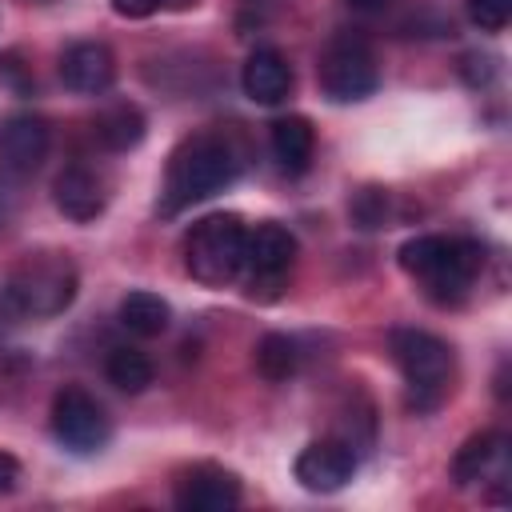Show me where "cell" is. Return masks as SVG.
I'll return each instance as SVG.
<instances>
[{
    "label": "cell",
    "mask_w": 512,
    "mask_h": 512,
    "mask_svg": "<svg viewBox=\"0 0 512 512\" xmlns=\"http://www.w3.org/2000/svg\"><path fill=\"white\" fill-rule=\"evenodd\" d=\"M240 176V152L228 136L220 132H196L176 144L168 156L164 188H160V212L176 216L216 192H224Z\"/></svg>",
    "instance_id": "cell-1"
},
{
    "label": "cell",
    "mask_w": 512,
    "mask_h": 512,
    "mask_svg": "<svg viewBox=\"0 0 512 512\" xmlns=\"http://www.w3.org/2000/svg\"><path fill=\"white\" fill-rule=\"evenodd\" d=\"M400 268L436 304H456L472 292L484 268V244L468 236H412L400 248Z\"/></svg>",
    "instance_id": "cell-2"
},
{
    "label": "cell",
    "mask_w": 512,
    "mask_h": 512,
    "mask_svg": "<svg viewBox=\"0 0 512 512\" xmlns=\"http://www.w3.org/2000/svg\"><path fill=\"white\" fill-rule=\"evenodd\" d=\"M388 348H392V360H396V368L404 376L408 408H416V412L440 408L448 400L452 376H456L452 348L440 336L424 332V328H392Z\"/></svg>",
    "instance_id": "cell-3"
},
{
    "label": "cell",
    "mask_w": 512,
    "mask_h": 512,
    "mask_svg": "<svg viewBox=\"0 0 512 512\" xmlns=\"http://www.w3.org/2000/svg\"><path fill=\"white\" fill-rule=\"evenodd\" d=\"M244 220L236 212H212L196 220L184 236V268L204 288H224L240 276L244 260Z\"/></svg>",
    "instance_id": "cell-4"
},
{
    "label": "cell",
    "mask_w": 512,
    "mask_h": 512,
    "mask_svg": "<svg viewBox=\"0 0 512 512\" xmlns=\"http://www.w3.org/2000/svg\"><path fill=\"white\" fill-rule=\"evenodd\" d=\"M80 288V272L64 252H32L8 276V300L24 316H60Z\"/></svg>",
    "instance_id": "cell-5"
},
{
    "label": "cell",
    "mask_w": 512,
    "mask_h": 512,
    "mask_svg": "<svg viewBox=\"0 0 512 512\" xmlns=\"http://www.w3.org/2000/svg\"><path fill=\"white\" fill-rule=\"evenodd\" d=\"M316 80L332 104H356L372 96L380 88V64H376L372 44L360 32H348V28L336 32L320 52Z\"/></svg>",
    "instance_id": "cell-6"
},
{
    "label": "cell",
    "mask_w": 512,
    "mask_h": 512,
    "mask_svg": "<svg viewBox=\"0 0 512 512\" xmlns=\"http://www.w3.org/2000/svg\"><path fill=\"white\" fill-rule=\"evenodd\" d=\"M296 268V236L284 224H256L244 236V260H240V276L252 300H276Z\"/></svg>",
    "instance_id": "cell-7"
},
{
    "label": "cell",
    "mask_w": 512,
    "mask_h": 512,
    "mask_svg": "<svg viewBox=\"0 0 512 512\" xmlns=\"http://www.w3.org/2000/svg\"><path fill=\"white\" fill-rule=\"evenodd\" d=\"M48 424H52L56 444H64V448L76 452V456L100 452V448L108 444V436H112V424H108L104 404H100L92 392L76 388V384L60 388V392L52 396Z\"/></svg>",
    "instance_id": "cell-8"
},
{
    "label": "cell",
    "mask_w": 512,
    "mask_h": 512,
    "mask_svg": "<svg viewBox=\"0 0 512 512\" xmlns=\"http://www.w3.org/2000/svg\"><path fill=\"white\" fill-rule=\"evenodd\" d=\"M240 500V476L220 464H192L172 484V504L180 512H232Z\"/></svg>",
    "instance_id": "cell-9"
},
{
    "label": "cell",
    "mask_w": 512,
    "mask_h": 512,
    "mask_svg": "<svg viewBox=\"0 0 512 512\" xmlns=\"http://www.w3.org/2000/svg\"><path fill=\"white\" fill-rule=\"evenodd\" d=\"M508 468H512V440L504 432H476L452 456V480H456V488L508 484Z\"/></svg>",
    "instance_id": "cell-10"
},
{
    "label": "cell",
    "mask_w": 512,
    "mask_h": 512,
    "mask_svg": "<svg viewBox=\"0 0 512 512\" xmlns=\"http://www.w3.org/2000/svg\"><path fill=\"white\" fill-rule=\"evenodd\" d=\"M300 488L308 492H340L352 476H356V448L348 440H336V436H324V440H312L308 448H300L296 464H292Z\"/></svg>",
    "instance_id": "cell-11"
},
{
    "label": "cell",
    "mask_w": 512,
    "mask_h": 512,
    "mask_svg": "<svg viewBox=\"0 0 512 512\" xmlns=\"http://www.w3.org/2000/svg\"><path fill=\"white\" fill-rule=\"evenodd\" d=\"M60 80L80 96H100L116 80V56L100 40H76L60 56Z\"/></svg>",
    "instance_id": "cell-12"
},
{
    "label": "cell",
    "mask_w": 512,
    "mask_h": 512,
    "mask_svg": "<svg viewBox=\"0 0 512 512\" xmlns=\"http://www.w3.org/2000/svg\"><path fill=\"white\" fill-rule=\"evenodd\" d=\"M48 156V124L36 112H12L0 120V164L8 172H36Z\"/></svg>",
    "instance_id": "cell-13"
},
{
    "label": "cell",
    "mask_w": 512,
    "mask_h": 512,
    "mask_svg": "<svg viewBox=\"0 0 512 512\" xmlns=\"http://www.w3.org/2000/svg\"><path fill=\"white\" fill-rule=\"evenodd\" d=\"M52 200H56V208H60L68 220L88 224V220H96V216L104 212L108 188H104V180H100L88 164H68V168H60V176L52 180Z\"/></svg>",
    "instance_id": "cell-14"
},
{
    "label": "cell",
    "mask_w": 512,
    "mask_h": 512,
    "mask_svg": "<svg viewBox=\"0 0 512 512\" xmlns=\"http://www.w3.org/2000/svg\"><path fill=\"white\" fill-rule=\"evenodd\" d=\"M292 64L276 48H256L240 68V88L256 104H284L292 96Z\"/></svg>",
    "instance_id": "cell-15"
},
{
    "label": "cell",
    "mask_w": 512,
    "mask_h": 512,
    "mask_svg": "<svg viewBox=\"0 0 512 512\" xmlns=\"http://www.w3.org/2000/svg\"><path fill=\"white\" fill-rule=\"evenodd\" d=\"M268 144H272V156L280 164V172L288 176H304L308 164H312V152H316V132H312V120L308 116H276L272 120V132H268Z\"/></svg>",
    "instance_id": "cell-16"
},
{
    "label": "cell",
    "mask_w": 512,
    "mask_h": 512,
    "mask_svg": "<svg viewBox=\"0 0 512 512\" xmlns=\"http://www.w3.org/2000/svg\"><path fill=\"white\" fill-rule=\"evenodd\" d=\"M92 132H96V140L108 148V152H128V148H136L140 140H144V132H148V120H144V112L136 108V104H108L100 116H96V124H92Z\"/></svg>",
    "instance_id": "cell-17"
},
{
    "label": "cell",
    "mask_w": 512,
    "mask_h": 512,
    "mask_svg": "<svg viewBox=\"0 0 512 512\" xmlns=\"http://www.w3.org/2000/svg\"><path fill=\"white\" fill-rule=\"evenodd\" d=\"M168 320H172V308H168V300L164 296H156V292H128L124 300H120V324L132 332V336H140V340H152V336H160V332H168Z\"/></svg>",
    "instance_id": "cell-18"
},
{
    "label": "cell",
    "mask_w": 512,
    "mask_h": 512,
    "mask_svg": "<svg viewBox=\"0 0 512 512\" xmlns=\"http://www.w3.org/2000/svg\"><path fill=\"white\" fill-rule=\"evenodd\" d=\"M104 376H108V384L112 388H120V392H128V396H136V392H144L148 384H152V360L140 352V348H128V344H116L112 352H108V360H104Z\"/></svg>",
    "instance_id": "cell-19"
},
{
    "label": "cell",
    "mask_w": 512,
    "mask_h": 512,
    "mask_svg": "<svg viewBox=\"0 0 512 512\" xmlns=\"http://www.w3.org/2000/svg\"><path fill=\"white\" fill-rule=\"evenodd\" d=\"M296 364H300V352H296V340L292 336H284V332L260 336V344H256V372L264 380L280 384V380H288L296 372Z\"/></svg>",
    "instance_id": "cell-20"
},
{
    "label": "cell",
    "mask_w": 512,
    "mask_h": 512,
    "mask_svg": "<svg viewBox=\"0 0 512 512\" xmlns=\"http://www.w3.org/2000/svg\"><path fill=\"white\" fill-rule=\"evenodd\" d=\"M352 220L360 228H380L388 220V192L380 188H360L356 200H352Z\"/></svg>",
    "instance_id": "cell-21"
},
{
    "label": "cell",
    "mask_w": 512,
    "mask_h": 512,
    "mask_svg": "<svg viewBox=\"0 0 512 512\" xmlns=\"http://www.w3.org/2000/svg\"><path fill=\"white\" fill-rule=\"evenodd\" d=\"M468 20L480 32H500L512 20V0H468Z\"/></svg>",
    "instance_id": "cell-22"
},
{
    "label": "cell",
    "mask_w": 512,
    "mask_h": 512,
    "mask_svg": "<svg viewBox=\"0 0 512 512\" xmlns=\"http://www.w3.org/2000/svg\"><path fill=\"white\" fill-rule=\"evenodd\" d=\"M0 88H8L12 96H32L36 80H32L28 64L20 60V52H0Z\"/></svg>",
    "instance_id": "cell-23"
},
{
    "label": "cell",
    "mask_w": 512,
    "mask_h": 512,
    "mask_svg": "<svg viewBox=\"0 0 512 512\" xmlns=\"http://www.w3.org/2000/svg\"><path fill=\"white\" fill-rule=\"evenodd\" d=\"M112 12L124 20H144V16L160 12V0H112Z\"/></svg>",
    "instance_id": "cell-24"
},
{
    "label": "cell",
    "mask_w": 512,
    "mask_h": 512,
    "mask_svg": "<svg viewBox=\"0 0 512 512\" xmlns=\"http://www.w3.org/2000/svg\"><path fill=\"white\" fill-rule=\"evenodd\" d=\"M16 484H20V460L8 456V452H0V496L16 492Z\"/></svg>",
    "instance_id": "cell-25"
},
{
    "label": "cell",
    "mask_w": 512,
    "mask_h": 512,
    "mask_svg": "<svg viewBox=\"0 0 512 512\" xmlns=\"http://www.w3.org/2000/svg\"><path fill=\"white\" fill-rule=\"evenodd\" d=\"M200 0H160V8L164 12H188V8H196Z\"/></svg>",
    "instance_id": "cell-26"
},
{
    "label": "cell",
    "mask_w": 512,
    "mask_h": 512,
    "mask_svg": "<svg viewBox=\"0 0 512 512\" xmlns=\"http://www.w3.org/2000/svg\"><path fill=\"white\" fill-rule=\"evenodd\" d=\"M348 4H352V8H380L384 0H348Z\"/></svg>",
    "instance_id": "cell-27"
},
{
    "label": "cell",
    "mask_w": 512,
    "mask_h": 512,
    "mask_svg": "<svg viewBox=\"0 0 512 512\" xmlns=\"http://www.w3.org/2000/svg\"><path fill=\"white\" fill-rule=\"evenodd\" d=\"M4 220H8V208H4V196H0V228H4Z\"/></svg>",
    "instance_id": "cell-28"
}]
</instances>
